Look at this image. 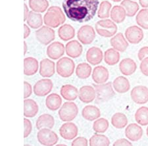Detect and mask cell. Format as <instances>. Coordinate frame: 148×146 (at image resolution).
Masks as SVG:
<instances>
[{"label":"cell","instance_id":"cell-1","mask_svg":"<svg viewBox=\"0 0 148 146\" xmlns=\"http://www.w3.org/2000/svg\"><path fill=\"white\" fill-rule=\"evenodd\" d=\"M99 0H63L62 6L67 17L74 22H88L98 11Z\"/></svg>","mask_w":148,"mask_h":146},{"label":"cell","instance_id":"cell-2","mask_svg":"<svg viewBox=\"0 0 148 146\" xmlns=\"http://www.w3.org/2000/svg\"><path fill=\"white\" fill-rule=\"evenodd\" d=\"M66 21L65 15L58 6H51L47 9L44 16V23L51 28H57L63 25Z\"/></svg>","mask_w":148,"mask_h":146},{"label":"cell","instance_id":"cell-3","mask_svg":"<svg viewBox=\"0 0 148 146\" xmlns=\"http://www.w3.org/2000/svg\"><path fill=\"white\" fill-rule=\"evenodd\" d=\"M93 86L94 87L95 93H96V98H95V101L97 104H101L103 103L109 101L115 95V92L112 87V83L111 82L102 84H94Z\"/></svg>","mask_w":148,"mask_h":146},{"label":"cell","instance_id":"cell-4","mask_svg":"<svg viewBox=\"0 0 148 146\" xmlns=\"http://www.w3.org/2000/svg\"><path fill=\"white\" fill-rule=\"evenodd\" d=\"M95 28L97 34L104 38L114 36L118 29L115 23L107 19L97 21L95 25Z\"/></svg>","mask_w":148,"mask_h":146},{"label":"cell","instance_id":"cell-5","mask_svg":"<svg viewBox=\"0 0 148 146\" xmlns=\"http://www.w3.org/2000/svg\"><path fill=\"white\" fill-rule=\"evenodd\" d=\"M75 64L69 57H62L57 62L56 70L58 75L63 78H69L73 75Z\"/></svg>","mask_w":148,"mask_h":146},{"label":"cell","instance_id":"cell-6","mask_svg":"<svg viewBox=\"0 0 148 146\" xmlns=\"http://www.w3.org/2000/svg\"><path fill=\"white\" fill-rule=\"evenodd\" d=\"M78 113V108L75 103L65 102L59 110L58 114L61 120L63 122H71L75 119Z\"/></svg>","mask_w":148,"mask_h":146},{"label":"cell","instance_id":"cell-7","mask_svg":"<svg viewBox=\"0 0 148 146\" xmlns=\"http://www.w3.org/2000/svg\"><path fill=\"white\" fill-rule=\"evenodd\" d=\"M37 139L38 142L44 146H54L59 141L57 134L49 128H43L38 131Z\"/></svg>","mask_w":148,"mask_h":146},{"label":"cell","instance_id":"cell-8","mask_svg":"<svg viewBox=\"0 0 148 146\" xmlns=\"http://www.w3.org/2000/svg\"><path fill=\"white\" fill-rule=\"evenodd\" d=\"M36 38L40 44L47 45L55 40L56 32L52 28L47 26H42L36 31Z\"/></svg>","mask_w":148,"mask_h":146},{"label":"cell","instance_id":"cell-9","mask_svg":"<svg viewBox=\"0 0 148 146\" xmlns=\"http://www.w3.org/2000/svg\"><path fill=\"white\" fill-rule=\"evenodd\" d=\"M77 38L82 44H90L95 40V31L92 26H82L78 31Z\"/></svg>","mask_w":148,"mask_h":146},{"label":"cell","instance_id":"cell-10","mask_svg":"<svg viewBox=\"0 0 148 146\" xmlns=\"http://www.w3.org/2000/svg\"><path fill=\"white\" fill-rule=\"evenodd\" d=\"M53 87V84L51 80L49 78H44L38 80L35 84L33 91L36 95L44 97L48 95L51 92Z\"/></svg>","mask_w":148,"mask_h":146},{"label":"cell","instance_id":"cell-11","mask_svg":"<svg viewBox=\"0 0 148 146\" xmlns=\"http://www.w3.org/2000/svg\"><path fill=\"white\" fill-rule=\"evenodd\" d=\"M130 96L132 101L138 105L148 102V88L144 86H137L131 90Z\"/></svg>","mask_w":148,"mask_h":146},{"label":"cell","instance_id":"cell-12","mask_svg":"<svg viewBox=\"0 0 148 146\" xmlns=\"http://www.w3.org/2000/svg\"><path fill=\"white\" fill-rule=\"evenodd\" d=\"M144 32L140 26H131L125 31V37L127 41L132 44H139L144 39Z\"/></svg>","mask_w":148,"mask_h":146},{"label":"cell","instance_id":"cell-13","mask_svg":"<svg viewBox=\"0 0 148 146\" xmlns=\"http://www.w3.org/2000/svg\"><path fill=\"white\" fill-rule=\"evenodd\" d=\"M78 129L75 123L67 122L62 124L59 128V134L62 138L66 140H72L77 136Z\"/></svg>","mask_w":148,"mask_h":146},{"label":"cell","instance_id":"cell-14","mask_svg":"<svg viewBox=\"0 0 148 146\" xmlns=\"http://www.w3.org/2000/svg\"><path fill=\"white\" fill-rule=\"evenodd\" d=\"M65 47L62 43L54 42L49 45L47 48V56L53 60H57L63 56L65 53Z\"/></svg>","mask_w":148,"mask_h":146},{"label":"cell","instance_id":"cell-15","mask_svg":"<svg viewBox=\"0 0 148 146\" xmlns=\"http://www.w3.org/2000/svg\"><path fill=\"white\" fill-rule=\"evenodd\" d=\"M78 97L84 104H90L96 98V93L94 86H84L81 87L78 92Z\"/></svg>","mask_w":148,"mask_h":146},{"label":"cell","instance_id":"cell-16","mask_svg":"<svg viewBox=\"0 0 148 146\" xmlns=\"http://www.w3.org/2000/svg\"><path fill=\"white\" fill-rule=\"evenodd\" d=\"M56 72L55 63L49 59H44L40 63L39 73L42 77L50 78L53 76Z\"/></svg>","mask_w":148,"mask_h":146},{"label":"cell","instance_id":"cell-17","mask_svg":"<svg viewBox=\"0 0 148 146\" xmlns=\"http://www.w3.org/2000/svg\"><path fill=\"white\" fill-rule=\"evenodd\" d=\"M125 136L132 142H137L142 137L143 130L138 124H130L125 129Z\"/></svg>","mask_w":148,"mask_h":146},{"label":"cell","instance_id":"cell-18","mask_svg":"<svg viewBox=\"0 0 148 146\" xmlns=\"http://www.w3.org/2000/svg\"><path fill=\"white\" fill-rule=\"evenodd\" d=\"M86 60L92 65H97L101 63L104 58L102 50L97 47H92L88 49L86 55Z\"/></svg>","mask_w":148,"mask_h":146},{"label":"cell","instance_id":"cell-19","mask_svg":"<svg viewBox=\"0 0 148 146\" xmlns=\"http://www.w3.org/2000/svg\"><path fill=\"white\" fill-rule=\"evenodd\" d=\"M92 77L96 84H102L107 82L109 77V71L103 66H97L93 70Z\"/></svg>","mask_w":148,"mask_h":146},{"label":"cell","instance_id":"cell-20","mask_svg":"<svg viewBox=\"0 0 148 146\" xmlns=\"http://www.w3.org/2000/svg\"><path fill=\"white\" fill-rule=\"evenodd\" d=\"M82 45L77 40H72L69 42L65 45L66 53L71 58H78L82 55Z\"/></svg>","mask_w":148,"mask_h":146},{"label":"cell","instance_id":"cell-21","mask_svg":"<svg viewBox=\"0 0 148 146\" xmlns=\"http://www.w3.org/2000/svg\"><path fill=\"white\" fill-rule=\"evenodd\" d=\"M110 43L113 48L119 52H125L128 47L127 40L121 32L114 35L111 39Z\"/></svg>","mask_w":148,"mask_h":146},{"label":"cell","instance_id":"cell-22","mask_svg":"<svg viewBox=\"0 0 148 146\" xmlns=\"http://www.w3.org/2000/svg\"><path fill=\"white\" fill-rule=\"evenodd\" d=\"M137 64L133 59L125 58L123 59L119 63V69L123 75L130 76L133 75L136 71Z\"/></svg>","mask_w":148,"mask_h":146},{"label":"cell","instance_id":"cell-23","mask_svg":"<svg viewBox=\"0 0 148 146\" xmlns=\"http://www.w3.org/2000/svg\"><path fill=\"white\" fill-rule=\"evenodd\" d=\"M78 92L79 91L77 88L75 86L71 84L63 85L60 90L61 96L69 101H73L76 99L78 96Z\"/></svg>","mask_w":148,"mask_h":146},{"label":"cell","instance_id":"cell-24","mask_svg":"<svg viewBox=\"0 0 148 146\" xmlns=\"http://www.w3.org/2000/svg\"><path fill=\"white\" fill-rule=\"evenodd\" d=\"M82 116L86 121H94L99 118L101 116V111L98 107L95 105H88L83 108Z\"/></svg>","mask_w":148,"mask_h":146},{"label":"cell","instance_id":"cell-25","mask_svg":"<svg viewBox=\"0 0 148 146\" xmlns=\"http://www.w3.org/2000/svg\"><path fill=\"white\" fill-rule=\"evenodd\" d=\"M39 64L36 59L32 57H26L24 59V74L27 76H32L37 73Z\"/></svg>","mask_w":148,"mask_h":146},{"label":"cell","instance_id":"cell-26","mask_svg":"<svg viewBox=\"0 0 148 146\" xmlns=\"http://www.w3.org/2000/svg\"><path fill=\"white\" fill-rule=\"evenodd\" d=\"M39 111V107L32 99H25L24 101V116L27 118H32L36 115Z\"/></svg>","mask_w":148,"mask_h":146},{"label":"cell","instance_id":"cell-27","mask_svg":"<svg viewBox=\"0 0 148 146\" xmlns=\"http://www.w3.org/2000/svg\"><path fill=\"white\" fill-rule=\"evenodd\" d=\"M55 125V119L53 117L49 114H43L38 117L36 126L38 130H41L43 128H53Z\"/></svg>","mask_w":148,"mask_h":146},{"label":"cell","instance_id":"cell-28","mask_svg":"<svg viewBox=\"0 0 148 146\" xmlns=\"http://www.w3.org/2000/svg\"><path fill=\"white\" fill-rule=\"evenodd\" d=\"M114 90L119 94H125L130 88L129 80L125 76H120L114 79L113 82Z\"/></svg>","mask_w":148,"mask_h":146},{"label":"cell","instance_id":"cell-29","mask_svg":"<svg viewBox=\"0 0 148 146\" xmlns=\"http://www.w3.org/2000/svg\"><path fill=\"white\" fill-rule=\"evenodd\" d=\"M58 35L60 39L67 42L75 36V30L71 25L65 24L59 27Z\"/></svg>","mask_w":148,"mask_h":146},{"label":"cell","instance_id":"cell-30","mask_svg":"<svg viewBox=\"0 0 148 146\" xmlns=\"http://www.w3.org/2000/svg\"><path fill=\"white\" fill-rule=\"evenodd\" d=\"M62 104V99L60 95L56 93L48 95L46 99V105L50 111H57L60 108Z\"/></svg>","mask_w":148,"mask_h":146},{"label":"cell","instance_id":"cell-31","mask_svg":"<svg viewBox=\"0 0 148 146\" xmlns=\"http://www.w3.org/2000/svg\"><path fill=\"white\" fill-rule=\"evenodd\" d=\"M126 12L125 8L121 5L114 6L111 10L110 17L111 20L115 23H121L125 20Z\"/></svg>","mask_w":148,"mask_h":146},{"label":"cell","instance_id":"cell-32","mask_svg":"<svg viewBox=\"0 0 148 146\" xmlns=\"http://www.w3.org/2000/svg\"><path fill=\"white\" fill-rule=\"evenodd\" d=\"M27 22L28 26H29L30 28L33 29H38L42 26L44 20L41 14L32 11H30Z\"/></svg>","mask_w":148,"mask_h":146},{"label":"cell","instance_id":"cell-33","mask_svg":"<svg viewBox=\"0 0 148 146\" xmlns=\"http://www.w3.org/2000/svg\"><path fill=\"white\" fill-rule=\"evenodd\" d=\"M120 60V53L113 48L106 50L104 53V61L108 65L113 66L117 64Z\"/></svg>","mask_w":148,"mask_h":146},{"label":"cell","instance_id":"cell-34","mask_svg":"<svg viewBox=\"0 0 148 146\" xmlns=\"http://www.w3.org/2000/svg\"><path fill=\"white\" fill-rule=\"evenodd\" d=\"M111 124L114 128L122 129L127 126L128 119L125 114L116 112L111 117Z\"/></svg>","mask_w":148,"mask_h":146},{"label":"cell","instance_id":"cell-35","mask_svg":"<svg viewBox=\"0 0 148 146\" xmlns=\"http://www.w3.org/2000/svg\"><path fill=\"white\" fill-rule=\"evenodd\" d=\"M92 66L87 63L78 64L76 68V75L80 79H87L91 75Z\"/></svg>","mask_w":148,"mask_h":146},{"label":"cell","instance_id":"cell-36","mask_svg":"<svg viewBox=\"0 0 148 146\" xmlns=\"http://www.w3.org/2000/svg\"><path fill=\"white\" fill-rule=\"evenodd\" d=\"M121 5L123 6L126 12V15L129 17H132L139 10V5L136 1L132 0H123Z\"/></svg>","mask_w":148,"mask_h":146},{"label":"cell","instance_id":"cell-37","mask_svg":"<svg viewBox=\"0 0 148 146\" xmlns=\"http://www.w3.org/2000/svg\"><path fill=\"white\" fill-rule=\"evenodd\" d=\"M90 146H109L110 140L106 136L95 133L89 140Z\"/></svg>","mask_w":148,"mask_h":146},{"label":"cell","instance_id":"cell-38","mask_svg":"<svg viewBox=\"0 0 148 146\" xmlns=\"http://www.w3.org/2000/svg\"><path fill=\"white\" fill-rule=\"evenodd\" d=\"M135 120L139 125H148V107H140L135 113Z\"/></svg>","mask_w":148,"mask_h":146},{"label":"cell","instance_id":"cell-39","mask_svg":"<svg viewBox=\"0 0 148 146\" xmlns=\"http://www.w3.org/2000/svg\"><path fill=\"white\" fill-rule=\"evenodd\" d=\"M29 7L33 11L44 13L49 7L47 0H29Z\"/></svg>","mask_w":148,"mask_h":146},{"label":"cell","instance_id":"cell-40","mask_svg":"<svg viewBox=\"0 0 148 146\" xmlns=\"http://www.w3.org/2000/svg\"><path fill=\"white\" fill-rule=\"evenodd\" d=\"M136 21L140 27L148 30V9H141L137 14Z\"/></svg>","mask_w":148,"mask_h":146},{"label":"cell","instance_id":"cell-41","mask_svg":"<svg viewBox=\"0 0 148 146\" xmlns=\"http://www.w3.org/2000/svg\"><path fill=\"white\" fill-rule=\"evenodd\" d=\"M111 8L112 5L110 2L108 1H103L99 5L98 11H97V16L102 19L109 17Z\"/></svg>","mask_w":148,"mask_h":146},{"label":"cell","instance_id":"cell-42","mask_svg":"<svg viewBox=\"0 0 148 146\" xmlns=\"http://www.w3.org/2000/svg\"><path fill=\"white\" fill-rule=\"evenodd\" d=\"M109 126V121L106 119L99 118L95 120L93 124V130L97 134L104 133L107 130Z\"/></svg>","mask_w":148,"mask_h":146},{"label":"cell","instance_id":"cell-43","mask_svg":"<svg viewBox=\"0 0 148 146\" xmlns=\"http://www.w3.org/2000/svg\"><path fill=\"white\" fill-rule=\"evenodd\" d=\"M24 138H27L30 134L32 130V124L31 121L27 118L24 119Z\"/></svg>","mask_w":148,"mask_h":146},{"label":"cell","instance_id":"cell-44","mask_svg":"<svg viewBox=\"0 0 148 146\" xmlns=\"http://www.w3.org/2000/svg\"><path fill=\"white\" fill-rule=\"evenodd\" d=\"M88 140L84 137H78L74 140L71 146H88Z\"/></svg>","mask_w":148,"mask_h":146},{"label":"cell","instance_id":"cell-45","mask_svg":"<svg viewBox=\"0 0 148 146\" xmlns=\"http://www.w3.org/2000/svg\"><path fill=\"white\" fill-rule=\"evenodd\" d=\"M24 97L25 99H27L29 97L31 94H32V86L30 85V83H28L27 81L24 82Z\"/></svg>","mask_w":148,"mask_h":146},{"label":"cell","instance_id":"cell-46","mask_svg":"<svg viewBox=\"0 0 148 146\" xmlns=\"http://www.w3.org/2000/svg\"><path fill=\"white\" fill-rule=\"evenodd\" d=\"M140 69L143 75L148 76V57L141 61Z\"/></svg>","mask_w":148,"mask_h":146},{"label":"cell","instance_id":"cell-47","mask_svg":"<svg viewBox=\"0 0 148 146\" xmlns=\"http://www.w3.org/2000/svg\"><path fill=\"white\" fill-rule=\"evenodd\" d=\"M148 57V46H145L141 48L138 53V57L140 61H142L143 59Z\"/></svg>","mask_w":148,"mask_h":146},{"label":"cell","instance_id":"cell-48","mask_svg":"<svg viewBox=\"0 0 148 146\" xmlns=\"http://www.w3.org/2000/svg\"><path fill=\"white\" fill-rule=\"evenodd\" d=\"M113 146H132V143L125 138L119 139L114 142Z\"/></svg>","mask_w":148,"mask_h":146},{"label":"cell","instance_id":"cell-49","mask_svg":"<svg viewBox=\"0 0 148 146\" xmlns=\"http://www.w3.org/2000/svg\"><path fill=\"white\" fill-rule=\"evenodd\" d=\"M24 30H25V32H24V38L26 39V38L29 36L30 34V29L28 27V26L27 25H24Z\"/></svg>","mask_w":148,"mask_h":146},{"label":"cell","instance_id":"cell-50","mask_svg":"<svg viewBox=\"0 0 148 146\" xmlns=\"http://www.w3.org/2000/svg\"><path fill=\"white\" fill-rule=\"evenodd\" d=\"M24 8H25V11H24V20L26 21L27 20V18L28 16V15H29V10H28V6L25 3L24 4Z\"/></svg>","mask_w":148,"mask_h":146},{"label":"cell","instance_id":"cell-51","mask_svg":"<svg viewBox=\"0 0 148 146\" xmlns=\"http://www.w3.org/2000/svg\"><path fill=\"white\" fill-rule=\"evenodd\" d=\"M139 3L143 8L148 9V0H139Z\"/></svg>","mask_w":148,"mask_h":146},{"label":"cell","instance_id":"cell-52","mask_svg":"<svg viewBox=\"0 0 148 146\" xmlns=\"http://www.w3.org/2000/svg\"><path fill=\"white\" fill-rule=\"evenodd\" d=\"M24 48H25V49H24V55H25L26 53H27V49H28V46H27V43H26V42H24Z\"/></svg>","mask_w":148,"mask_h":146},{"label":"cell","instance_id":"cell-53","mask_svg":"<svg viewBox=\"0 0 148 146\" xmlns=\"http://www.w3.org/2000/svg\"><path fill=\"white\" fill-rule=\"evenodd\" d=\"M112 1L114 2H120L122 1V0H112Z\"/></svg>","mask_w":148,"mask_h":146},{"label":"cell","instance_id":"cell-54","mask_svg":"<svg viewBox=\"0 0 148 146\" xmlns=\"http://www.w3.org/2000/svg\"><path fill=\"white\" fill-rule=\"evenodd\" d=\"M56 146H67V145L65 144H58V145H56Z\"/></svg>","mask_w":148,"mask_h":146},{"label":"cell","instance_id":"cell-55","mask_svg":"<svg viewBox=\"0 0 148 146\" xmlns=\"http://www.w3.org/2000/svg\"><path fill=\"white\" fill-rule=\"evenodd\" d=\"M146 134H147V138H148V126H147V128L146 129Z\"/></svg>","mask_w":148,"mask_h":146},{"label":"cell","instance_id":"cell-56","mask_svg":"<svg viewBox=\"0 0 148 146\" xmlns=\"http://www.w3.org/2000/svg\"><path fill=\"white\" fill-rule=\"evenodd\" d=\"M24 146H32V145H29V144H25Z\"/></svg>","mask_w":148,"mask_h":146},{"label":"cell","instance_id":"cell-57","mask_svg":"<svg viewBox=\"0 0 148 146\" xmlns=\"http://www.w3.org/2000/svg\"><path fill=\"white\" fill-rule=\"evenodd\" d=\"M25 1H27V0H25Z\"/></svg>","mask_w":148,"mask_h":146}]
</instances>
